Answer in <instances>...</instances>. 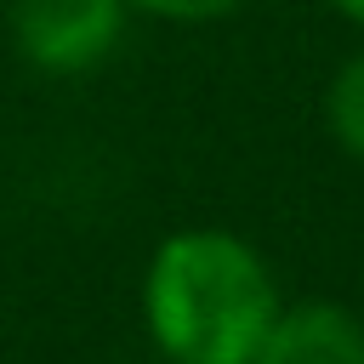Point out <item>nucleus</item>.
Wrapping results in <instances>:
<instances>
[{
    "label": "nucleus",
    "instance_id": "39448f33",
    "mask_svg": "<svg viewBox=\"0 0 364 364\" xmlns=\"http://www.w3.org/2000/svg\"><path fill=\"white\" fill-rule=\"evenodd\" d=\"M131 11H142V17H159V23H182V28H193V23H222V17H233L245 0H125Z\"/></svg>",
    "mask_w": 364,
    "mask_h": 364
},
{
    "label": "nucleus",
    "instance_id": "423d86ee",
    "mask_svg": "<svg viewBox=\"0 0 364 364\" xmlns=\"http://www.w3.org/2000/svg\"><path fill=\"white\" fill-rule=\"evenodd\" d=\"M330 6H336L347 23H358V28H364V0H330Z\"/></svg>",
    "mask_w": 364,
    "mask_h": 364
},
{
    "label": "nucleus",
    "instance_id": "20e7f679",
    "mask_svg": "<svg viewBox=\"0 0 364 364\" xmlns=\"http://www.w3.org/2000/svg\"><path fill=\"white\" fill-rule=\"evenodd\" d=\"M324 125L341 154L364 159V51H353L324 85Z\"/></svg>",
    "mask_w": 364,
    "mask_h": 364
},
{
    "label": "nucleus",
    "instance_id": "7ed1b4c3",
    "mask_svg": "<svg viewBox=\"0 0 364 364\" xmlns=\"http://www.w3.org/2000/svg\"><path fill=\"white\" fill-rule=\"evenodd\" d=\"M250 364H364V318L341 301L279 307Z\"/></svg>",
    "mask_w": 364,
    "mask_h": 364
},
{
    "label": "nucleus",
    "instance_id": "f257e3e1",
    "mask_svg": "<svg viewBox=\"0 0 364 364\" xmlns=\"http://www.w3.org/2000/svg\"><path fill=\"white\" fill-rule=\"evenodd\" d=\"M279 307L262 250L228 228L159 239L142 273V318L171 364H250Z\"/></svg>",
    "mask_w": 364,
    "mask_h": 364
},
{
    "label": "nucleus",
    "instance_id": "f03ea898",
    "mask_svg": "<svg viewBox=\"0 0 364 364\" xmlns=\"http://www.w3.org/2000/svg\"><path fill=\"white\" fill-rule=\"evenodd\" d=\"M125 0H6L11 51L51 80H80L125 40Z\"/></svg>",
    "mask_w": 364,
    "mask_h": 364
}]
</instances>
